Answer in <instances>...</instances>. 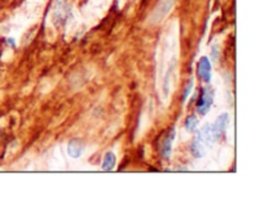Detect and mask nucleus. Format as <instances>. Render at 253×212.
<instances>
[{"instance_id":"2","label":"nucleus","mask_w":253,"mask_h":212,"mask_svg":"<svg viewBox=\"0 0 253 212\" xmlns=\"http://www.w3.org/2000/svg\"><path fill=\"white\" fill-rule=\"evenodd\" d=\"M175 0H160L157 4V6L153 10L152 15L150 17L151 24H157V22H161L172 10L173 5H174Z\"/></svg>"},{"instance_id":"1","label":"nucleus","mask_w":253,"mask_h":212,"mask_svg":"<svg viewBox=\"0 0 253 212\" xmlns=\"http://www.w3.org/2000/svg\"><path fill=\"white\" fill-rule=\"evenodd\" d=\"M212 103H214V90H212L211 86H205L202 89V94L197 101L198 112L203 116L207 115L211 107Z\"/></svg>"},{"instance_id":"7","label":"nucleus","mask_w":253,"mask_h":212,"mask_svg":"<svg viewBox=\"0 0 253 212\" xmlns=\"http://www.w3.org/2000/svg\"><path fill=\"white\" fill-rule=\"evenodd\" d=\"M175 140V128H170L168 131L167 136L163 140L162 145H161V155L165 159H169L170 155H172V147H173V142Z\"/></svg>"},{"instance_id":"4","label":"nucleus","mask_w":253,"mask_h":212,"mask_svg":"<svg viewBox=\"0 0 253 212\" xmlns=\"http://www.w3.org/2000/svg\"><path fill=\"white\" fill-rule=\"evenodd\" d=\"M227 123H229V113L224 112L216 118L214 125H211V133L215 142H217L222 137L224 132L226 131Z\"/></svg>"},{"instance_id":"5","label":"nucleus","mask_w":253,"mask_h":212,"mask_svg":"<svg viewBox=\"0 0 253 212\" xmlns=\"http://www.w3.org/2000/svg\"><path fill=\"white\" fill-rule=\"evenodd\" d=\"M198 75L204 83L211 80V62L208 57H202L198 63Z\"/></svg>"},{"instance_id":"12","label":"nucleus","mask_w":253,"mask_h":212,"mask_svg":"<svg viewBox=\"0 0 253 212\" xmlns=\"http://www.w3.org/2000/svg\"><path fill=\"white\" fill-rule=\"evenodd\" d=\"M193 86H194V79L192 78L189 80V83H188V85H187V88H185L184 93H183V98H182L183 103H185V101L188 100V98H189L190 93H192V90H193Z\"/></svg>"},{"instance_id":"10","label":"nucleus","mask_w":253,"mask_h":212,"mask_svg":"<svg viewBox=\"0 0 253 212\" xmlns=\"http://www.w3.org/2000/svg\"><path fill=\"white\" fill-rule=\"evenodd\" d=\"M190 153H192V155L194 158L204 157L205 154L204 143H202L199 140L195 138V140L192 142V144H190Z\"/></svg>"},{"instance_id":"3","label":"nucleus","mask_w":253,"mask_h":212,"mask_svg":"<svg viewBox=\"0 0 253 212\" xmlns=\"http://www.w3.org/2000/svg\"><path fill=\"white\" fill-rule=\"evenodd\" d=\"M71 16V7L66 0H56L53 5V22L56 25H63Z\"/></svg>"},{"instance_id":"13","label":"nucleus","mask_w":253,"mask_h":212,"mask_svg":"<svg viewBox=\"0 0 253 212\" xmlns=\"http://www.w3.org/2000/svg\"><path fill=\"white\" fill-rule=\"evenodd\" d=\"M211 57H212V61H214V62L217 61V57H219V47H217V46L212 47Z\"/></svg>"},{"instance_id":"14","label":"nucleus","mask_w":253,"mask_h":212,"mask_svg":"<svg viewBox=\"0 0 253 212\" xmlns=\"http://www.w3.org/2000/svg\"><path fill=\"white\" fill-rule=\"evenodd\" d=\"M7 42H9V43H10V46H11V47H15V42H14V39L10 38V39H7Z\"/></svg>"},{"instance_id":"6","label":"nucleus","mask_w":253,"mask_h":212,"mask_svg":"<svg viewBox=\"0 0 253 212\" xmlns=\"http://www.w3.org/2000/svg\"><path fill=\"white\" fill-rule=\"evenodd\" d=\"M84 150H85V143L81 138H73L68 142V147H67V152H68L69 157L72 158H81L83 155Z\"/></svg>"},{"instance_id":"11","label":"nucleus","mask_w":253,"mask_h":212,"mask_svg":"<svg viewBox=\"0 0 253 212\" xmlns=\"http://www.w3.org/2000/svg\"><path fill=\"white\" fill-rule=\"evenodd\" d=\"M198 127V117L195 115L188 116L187 120H185V128L189 132H194Z\"/></svg>"},{"instance_id":"9","label":"nucleus","mask_w":253,"mask_h":212,"mask_svg":"<svg viewBox=\"0 0 253 212\" xmlns=\"http://www.w3.org/2000/svg\"><path fill=\"white\" fill-rule=\"evenodd\" d=\"M116 165V155L114 152H108L105 154V157H104V160H103V170H105V172H111V170H114V168H115Z\"/></svg>"},{"instance_id":"8","label":"nucleus","mask_w":253,"mask_h":212,"mask_svg":"<svg viewBox=\"0 0 253 212\" xmlns=\"http://www.w3.org/2000/svg\"><path fill=\"white\" fill-rule=\"evenodd\" d=\"M197 140H199L202 143H205L208 147H211L215 143L214 138H212L211 133V125L210 123H207L204 127L200 128L197 133Z\"/></svg>"}]
</instances>
